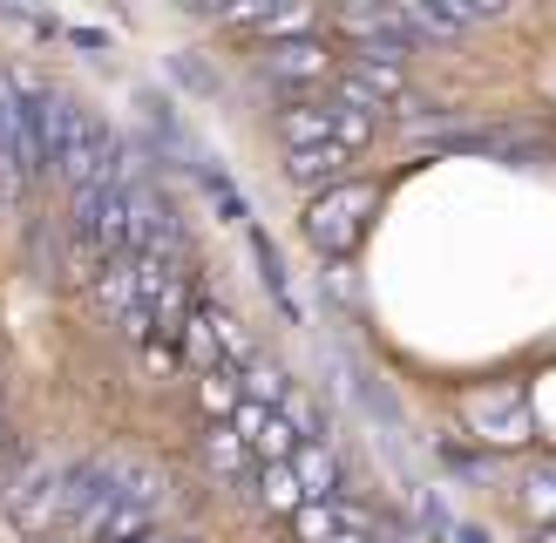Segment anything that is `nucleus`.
<instances>
[{
  "label": "nucleus",
  "instance_id": "nucleus-14",
  "mask_svg": "<svg viewBox=\"0 0 556 543\" xmlns=\"http://www.w3.org/2000/svg\"><path fill=\"white\" fill-rule=\"evenodd\" d=\"M244 401H252V394H244V374H238V367H211V374H198V407H204L211 421H231Z\"/></svg>",
  "mask_w": 556,
  "mask_h": 543
},
{
  "label": "nucleus",
  "instance_id": "nucleus-3",
  "mask_svg": "<svg viewBox=\"0 0 556 543\" xmlns=\"http://www.w3.org/2000/svg\"><path fill=\"white\" fill-rule=\"evenodd\" d=\"M68 238L89 244V252H102V258H123V252H129V190H123V184H89V190H75V204H68Z\"/></svg>",
  "mask_w": 556,
  "mask_h": 543
},
{
  "label": "nucleus",
  "instance_id": "nucleus-21",
  "mask_svg": "<svg viewBox=\"0 0 556 543\" xmlns=\"http://www.w3.org/2000/svg\"><path fill=\"white\" fill-rule=\"evenodd\" d=\"M522 516H530V523H543V530H556V482H549L543 469L522 482Z\"/></svg>",
  "mask_w": 556,
  "mask_h": 543
},
{
  "label": "nucleus",
  "instance_id": "nucleus-2",
  "mask_svg": "<svg viewBox=\"0 0 556 543\" xmlns=\"http://www.w3.org/2000/svg\"><path fill=\"white\" fill-rule=\"evenodd\" d=\"M380 211V190L374 184H340V190H326V198H305V217H299V231L305 244H313L319 258H346L359 238H367V217Z\"/></svg>",
  "mask_w": 556,
  "mask_h": 543
},
{
  "label": "nucleus",
  "instance_id": "nucleus-17",
  "mask_svg": "<svg viewBox=\"0 0 556 543\" xmlns=\"http://www.w3.org/2000/svg\"><path fill=\"white\" fill-rule=\"evenodd\" d=\"M374 136H380V116H367V109H346V102H332V143H340V150H367L374 143Z\"/></svg>",
  "mask_w": 556,
  "mask_h": 543
},
{
  "label": "nucleus",
  "instance_id": "nucleus-20",
  "mask_svg": "<svg viewBox=\"0 0 556 543\" xmlns=\"http://www.w3.org/2000/svg\"><path fill=\"white\" fill-rule=\"evenodd\" d=\"M292 530H299V543H332V536H340V509H332V503H305L292 516Z\"/></svg>",
  "mask_w": 556,
  "mask_h": 543
},
{
  "label": "nucleus",
  "instance_id": "nucleus-19",
  "mask_svg": "<svg viewBox=\"0 0 556 543\" xmlns=\"http://www.w3.org/2000/svg\"><path fill=\"white\" fill-rule=\"evenodd\" d=\"M252 258H258V279H265V292L286 306V319H299V306H292V286H286V265H278V252H271V238L265 231H252Z\"/></svg>",
  "mask_w": 556,
  "mask_h": 543
},
{
  "label": "nucleus",
  "instance_id": "nucleus-12",
  "mask_svg": "<svg viewBox=\"0 0 556 543\" xmlns=\"http://www.w3.org/2000/svg\"><path fill=\"white\" fill-rule=\"evenodd\" d=\"M109 476H116L123 503H136V509H156L163 489H170V476H163L156 462H136V455H109Z\"/></svg>",
  "mask_w": 556,
  "mask_h": 543
},
{
  "label": "nucleus",
  "instance_id": "nucleus-7",
  "mask_svg": "<svg viewBox=\"0 0 556 543\" xmlns=\"http://www.w3.org/2000/svg\"><path fill=\"white\" fill-rule=\"evenodd\" d=\"M62 503H68V516H81V530H89L102 509L123 503L116 476H109V455H81V462H68V469H62Z\"/></svg>",
  "mask_w": 556,
  "mask_h": 543
},
{
  "label": "nucleus",
  "instance_id": "nucleus-26",
  "mask_svg": "<svg viewBox=\"0 0 556 543\" xmlns=\"http://www.w3.org/2000/svg\"><path fill=\"white\" fill-rule=\"evenodd\" d=\"M0 434H8V388H0Z\"/></svg>",
  "mask_w": 556,
  "mask_h": 543
},
{
  "label": "nucleus",
  "instance_id": "nucleus-10",
  "mask_svg": "<svg viewBox=\"0 0 556 543\" xmlns=\"http://www.w3.org/2000/svg\"><path fill=\"white\" fill-rule=\"evenodd\" d=\"M292 469H299V482H305V496L313 503H340V455H332V442H305L299 455H292Z\"/></svg>",
  "mask_w": 556,
  "mask_h": 543
},
{
  "label": "nucleus",
  "instance_id": "nucleus-25",
  "mask_svg": "<svg viewBox=\"0 0 556 543\" xmlns=\"http://www.w3.org/2000/svg\"><path fill=\"white\" fill-rule=\"evenodd\" d=\"M143 543H198L190 530H156V536H143Z\"/></svg>",
  "mask_w": 556,
  "mask_h": 543
},
{
  "label": "nucleus",
  "instance_id": "nucleus-6",
  "mask_svg": "<svg viewBox=\"0 0 556 543\" xmlns=\"http://www.w3.org/2000/svg\"><path fill=\"white\" fill-rule=\"evenodd\" d=\"M265 75L271 81H292V89H305V81H332L340 75V62H332V41L326 35H299V41H265Z\"/></svg>",
  "mask_w": 556,
  "mask_h": 543
},
{
  "label": "nucleus",
  "instance_id": "nucleus-8",
  "mask_svg": "<svg viewBox=\"0 0 556 543\" xmlns=\"http://www.w3.org/2000/svg\"><path fill=\"white\" fill-rule=\"evenodd\" d=\"M346 163H353V150H340V143L286 150V184H299V190H313V198H326V190H340V184H346Z\"/></svg>",
  "mask_w": 556,
  "mask_h": 543
},
{
  "label": "nucleus",
  "instance_id": "nucleus-27",
  "mask_svg": "<svg viewBox=\"0 0 556 543\" xmlns=\"http://www.w3.org/2000/svg\"><path fill=\"white\" fill-rule=\"evenodd\" d=\"M455 543H482V536H476V530H455Z\"/></svg>",
  "mask_w": 556,
  "mask_h": 543
},
{
  "label": "nucleus",
  "instance_id": "nucleus-16",
  "mask_svg": "<svg viewBox=\"0 0 556 543\" xmlns=\"http://www.w3.org/2000/svg\"><path fill=\"white\" fill-rule=\"evenodd\" d=\"M143 536H156V509H136V503H116L89 523V543H143Z\"/></svg>",
  "mask_w": 556,
  "mask_h": 543
},
{
  "label": "nucleus",
  "instance_id": "nucleus-23",
  "mask_svg": "<svg viewBox=\"0 0 556 543\" xmlns=\"http://www.w3.org/2000/svg\"><path fill=\"white\" fill-rule=\"evenodd\" d=\"M177 361H184V346H170V340H150L143 346V367L150 374H177Z\"/></svg>",
  "mask_w": 556,
  "mask_h": 543
},
{
  "label": "nucleus",
  "instance_id": "nucleus-29",
  "mask_svg": "<svg viewBox=\"0 0 556 543\" xmlns=\"http://www.w3.org/2000/svg\"><path fill=\"white\" fill-rule=\"evenodd\" d=\"M332 543H367V536H346V530H340V536H332Z\"/></svg>",
  "mask_w": 556,
  "mask_h": 543
},
{
  "label": "nucleus",
  "instance_id": "nucleus-28",
  "mask_svg": "<svg viewBox=\"0 0 556 543\" xmlns=\"http://www.w3.org/2000/svg\"><path fill=\"white\" fill-rule=\"evenodd\" d=\"M543 476H549V482H556V455H549V462H543Z\"/></svg>",
  "mask_w": 556,
  "mask_h": 543
},
{
  "label": "nucleus",
  "instance_id": "nucleus-11",
  "mask_svg": "<svg viewBox=\"0 0 556 543\" xmlns=\"http://www.w3.org/2000/svg\"><path fill=\"white\" fill-rule=\"evenodd\" d=\"M252 489H258V503L271 509V516H299L305 503V482H299V469L292 462H258V476H252Z\"/></svg>",
  "mask_w": 556,
  "mask_h": 543
},
{
  "label": "nucleus",
  "instance_id": "nucleus-18",
  "mask_svg": "<svg viewBox=\"0 0 556 543\" xmlns=\"http://www.w3.org/2000/svg\"><path fill=\"white\" fill-rule=\"evenodd\" d=\"M244 394H252V401H265V407H286L292 380H286V367H278V361H265V353H258V361L244 367Z\"/></svg>",
  "mask_w": 556,
  "mask_h": 543
},
{
  "label": "nucleus",
  "instance_id": "nucleus-9",
  "mask_svg": "<svg viewBox=\"0 0 556 543\" xmlns=\"http://www.w3.org/2000/svg\"><path fill=\"white\" fill-rule=\"evenodd\" d=\"M204 469H211L217 482H244V476H258V455L244 449V434H238L231 421H211V428H204Z\"/></svg>",
  "mask_w": 556,
  "mask_h": 543
},
{
  "label": "nucleus",
  "instance_id": "nucleus-4",
  "mask_svg": "<svg viewBox=\"0 0 556 543\" xmlns=\"http://www.w3.org/2000/svg\"><path fill=\"white\" fill-rule=\"evenodd\" d=\"M462 421H468V434H476L482 449H522V442L536 434L530 401H522L516 388H482V394H468V401H462Z\"/></svg>",
  "mask_w": 556,
  "mask_h": 543
},
{
  "label": "nucleus",
  "instance_id": "nucleus-1",
  "mask_svg": "<svg viewBox=\"0 0 556 543\" xmlns=\"http://www.w3.org/2000/svg\"><path fill=\"white\" fill-rule=\"evenodd\" d=\"M0 503H8V516H14L21 536H35V543L54 536V523L68 516L54 455H48V449H21V455H8V469H0Z\"/></svg>",
  "mask_w": 556,
  "mask_h": 543
},
{
  "label": "nucleus",
  "instance_id": "nucleus-15",
  "mask_svg": "<svg viewBox=\"0 0 556 543\" xmlns=\"http://www.w3.org/2000/svg\"><path fill=\"white\" fill-rule=\"evenodd\" d=\"M89 299H96L102 313H116V319H123V313H136V252L109 258V265H102V279L89 286Z\"/></svg>",
  "mask_w": 556,
  "mask_h": 543
},
{
  "label": "nucleus",
  "instance_id": "nucleus-22",
  "mask_svg": "<svg viewBox=\"0 0 556 543\" xmlns=\"http://www.w3.org/2000/svg\"><path fill=\"white\" fill-rule=\"evenodd\" d=\"M278 415H286V421L299 428V442H326V415H319V407H313V401H305L299 388L286 394V407H278Z\"/></svg>",
  "mask_w": 556,
  "mask_h": 543
},
{
  "label": "nucleus",
  "instance_id": "nucleus-5",
  "mask_svg": "<svg viewBox=\"0 0 556 543\" xmlns=\"http://www.w3.org/2000/svg\"><path fill=\"white\" fill-rule=\"evenodd\" d=\"M332 102L380 116V109L407 102V75H401V62H387V54H359L353 48V62H340V75H332Z\"/></svg>",
  "mask_w": 556,
  "mask_h": 543
},
{
  "label": "nucleus",
  "instance_id": "nucleus-24",
  "mask_svg": "<svg viewBox=\"0 0 556 543\" xmlns=\"http://www.w3.org/2000/svg\"><path fill=\"white\" fill-rule=\"evenodd\" d=\"M68 41L75 48H109V35H96V27H68Z\"/></svg>",
  "mask_w": 556,
  "mask_h": 543
},
{
  "label": "nucleus",
  "instance_id": "nucleus-13",
  "mask_svg": "<svg viewBox=\"0 0 556 543\" xmlns=\"http://www.w3.org/2000/svg\"><path fill=\"white\" fill-rule=\"evenodd\" d=\"M278 136H286V150L332 143V102H292L286 116H278Z\"/></svg>",
  "mask_w": 556,
  "mask_h": 543
}]
</instances>
